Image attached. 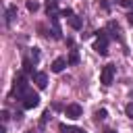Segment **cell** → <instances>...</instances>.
<instances>
[{"mask_svg": "<svg viewBox=\"0 0 133 133\" xmlns=\"http://www.w3.org/2000/svg\"><path fill=\"white\" fill-rule=\"evenodd\" d=\"M39 8V4L35 2V0H27V10H31V12H35Z\"/></svg>", "mask_w": 133, "mask_h": 133, "instance_id": "obj_16", "label": "cell"}, {"mask_svg": "<svg viewBox=\"0 0 133 133\" xmlns=\"http://www.w3.org/2000/svg\"><path fill=\"white\" fill-rule=\"evenodd\" d=\"M31 60H33V62H37V60H39V50H37V48H33V50H31Z\"/></svg>", "mask_w": 133, "mask_h": 133, "instance_id": "obj_18", "label": "cell"}, {"mask_svg": "<svg viewBox=\"0 0 133 133\" xmlns=\"http://www.w3.org/2000/svg\"><path fill=\"white\" fill-rule=\"evenodd\" d=\"M69 25L73 27V29H81V25H83V21L77 17V15H71L69 17Z\"/></svg>", "mask_w": 133, "mask_h": 133, "instance_id": "obj_10", "label": "cell"}, {"mask_svg": "<svg viewBox=\"0 0 133 133\" xmlns=\"http://www.w3.org/2000/svg\"><path fill=\"white\" fill-rule=\"evenodd\" d=\"M112 79H114V66H112V64H106V66H102L100 81H102L104 85H110V83H112Z\"/></svg>", "mask_w": 133, "mask_h": 133, "instance_id": "obj_4", "label": "cell"}, {"mask_svg": "<svg viewBox=\"0 0 133 133\" xmlns=\"http://www.w3.org/2000/svg\"><path fill=\"white\" fill-rule=\"evenodd\" d=\"M75 133H85V131L83 129H75Z\"/></svg>", "mask_w": 133, "mask_h": 133, "instance_id": "obj_25", "label": "cell"}, {"mask_svg": "<svg viewBox=\"0 0 133 133\" xmlns=\"http://www.w3.org/2000/svg\"><path fill=\"white\" fill-rule=\"evenodd\" d=\"M62 15H64V17H66V19H69V17H71V15H73V10H71V8H64V10H62Z\"/></svg>", "mask_w": 133, "mask_h": 133, "instance_id": "obj_19", "label": "cell"}, {"mask_svg": "<svg viewBox=\"0 0 133 133\" xmlns=\"http://www.w3.org/2000/svg\"><path fill=\"white\" fill-rule=\"evenodd\" d=\"M6 121H8V112L4 110V112H2V123H6Z\"/></svg>", "mask_w": 133, "mask_h": 133, "instance_id": "obj_22", "label": "cell"}, {"mask_svg": "<svg viewBox=\"0 0 133 133\" xmlns=\"http://www.w3.org/2000/svg\"><path fill=\"white\" fill-rule=\"evenodd\" d=\"M125 112H127V116H129V118H133V102H129V104L125 106Z\"/></svg>", "mask_w": 133, "mask_h": 133, "instance_id": "obj_17", "label": "cell"}, {"mask_svg": "<svg viewBox=\"0 0 133 133\" xmlns=\"http://www.w3.org/2000/svg\"><path fill=\"white\" fill-rule=\"evenodd\" d=\"M69 62H71V64H77V62H79V54H77V50H71V54H69Z\"/></svg>", "mask_w": 133, "mask_h": 133, "instance_id": "obj_15", "label": "cell"}, {"mask_svg": "<svg viewBox=\"0 0 133 133\" xmlns=\"http://www.w3.org/2000/svg\"><path fill=\"white\" fill-rule=\"evenodd\" d=\"M108 31H110V35H112L114 39H121V35H118V33H121V29H118V25H116L114 21H110V23H108Z\"/></svg>", "mask_w": 133, "mask_h": 133, "instance_id": "obj_9", "label": "cell"}, {"mask_svg": "<svg viewBox=\"0 0 133 133\" xmlns=\"http://www.w3.org/2000/svg\"><path fill=\"white\" fill-rule=\"evenodd\" d=\"M33 83H35L39 89H44V87L48 85V75H46V73H35V75H33Z\"/></svg>", "mask_w": 133, "mask_h": 133, "instance_id": "obj_6", "label": "cell"}, {"mask_svg": "<svg viewBox=\"0 0 133 133\" xmlns=\"http://www.w3.org/2000/svg\"><path fill=\"white\" fill-rule=\"evenodd\" d=\"M15 17H17V6H8V8H6V23L10 25V23L15 21Z\"/></svg>", "mask_w": 133, "mask_h": 133, "instance_id": "obj_11", "label": "cell"}, {"mask_svg": "<svg viewBox=\"0 0 133 133\" xmlns=\"http://www.w3.org/2000/svg\"><path fill=\"white\" fill-rule=\"evenodd\" d=\"M48 118H50V112H48V110H46V112H44V114H42V123H46V121H48Z\"/></svg>", "mask_w": 133, "mask_h": 133, "instance_id": "obj_20", "label": "cell"}, {"mask_svg": "<svg viewBox=\"0 0 133 133\" xmlns=\"http://www.w3.org/2000/svg\"><path fill=\"white\" fill-rule=\"evenodd\" d=\"M127 21H129V23L133 25V12H129V15H127Z\"/></svg>", "mask_w": 133, "mask_h": 133, "instance_id": "obj_23", "label": "cell"}, {"mask_svg": "<svg viewBox=\"0 0 133 133\" xmlns=\"http://www.w3.org/2000/svg\"><path fill=\"white\" fill-rule=\"evenodd\" d=\"M81 112H83V108H81L79 104H69V106L64 108V114H66L69 118H79Z\"/></svg>", "mask_w": 133, "mask_h": 133, "instance_id": "obj_5", "label": "cell"}, {"mask_svg": "<svg viewBox=\"0 0 133 133\" xmlns=\"http://www.w3.org/2000/svg\"><path fill=\"white\" fill-rule=\"evenodd\" d=\"M64 66H66V60H64V58H56V60L52 62V66H50V69H52L54 73H60Z\"/></svg>", "mask_w": 133, "mask_h": 133, "instance_id": "obj_8", "label": "cell"}, {"mask_svg": "<svg viewBox=\"0 0 133 133\" xmlns=\"http://www.w3.org/2000/svg\"><path fill=\"white\" fill-rule=\"evenodd\" d=\"M58 131H60V133H75V127H71V125H64V123H60V125H58Z\"/></svg>", "mask_w": 133, "mask_h": 133, "instance_id": "obj_14", "label": "cell"}, {"mask_svg": "<svg viewBox=\"0 0 133 133\" xmlns=\"http://www.w3.org/2000/svg\"><path fill=\"white\" fill-rule=\"evenodd\" d=\"M102 133H116V131H112V129H104Z\"/></svg>", "mask_w": 133, "mask_h": 133, "instance_id": "obj_24", "label": "cell"}, {"mask_svg": "<svg viewBox=\"0 0 133 133\" xmlns=\"http://www.w3.org/2000/svg\"><path fill=\"white\" fill-rule=\"evenodd\" d=\"M106 116H108V110H106V108H100V110H96V112H94V118H96V123L104 121Z\"/></svg>", "mask_w": 133, "mask_h": 133, "instance_id": "obj_13", "label": "cell"}, {"mask_svg": "<svg viewBox=\"0 0 133 133\" xmlns=\"http://www.w3.org/2000/svg\"><path fill=\"white\" fill-rule=\"evenodd\" d=\"M21 118H23V112L17 110V112H15V121H21Z\"/></svg>", "mask_w": 133, "mask_h": 133, "instance_id": "obj_21", "label": "cell"}, {"mask_svg": "<svg viewBox=\"0 0 133 133\" xmlns=\"http://www.w3.org/2000/svg\"><path fill=\"white\" fill-rule=\"evenodd\" d=\"M94 50L98 54H102V56L108 52V35H106V31H98V42H96Z\"/></svg>", "mask_w": 133, "mask_h": 133, "instance_id": "obj_2", "label": "cell"}, {"mask_svg": "<svg viewBox=\"0 0 133 133\" xmlns=\"http://www.w3.org/2000/svg\"><path fill=\"white\" fill-rule=\"evenodd\" d=\"M25 91H27V79H25L23 75H19V77L15 79V87H12V94H10V98H12V96H17V98H23V96H25Z\"/></svg>", "mask_w": 133, "mask_h": 133, "instance_id": "obj_1", "label": "cell"}, {"mask_svg": "<svg viewBox=\"0 0 133 133\" xmlns=\"http://www.w3.org/2000/svg\"><path fill=\"white\" fill-rule=\"evenodd\" d=\"M21 100H23V108H35V106L39 104V96H37L35 91H31V89H27Z\"/></svg>", "mask_w": 133, "mask_h": 133, "instance_id": "obj_3", "label": "cell"}, {"mask_svg": "<svg viewBox=\"0 0 133 133\" xmlns=\"http://www.w3.org/2000/svg\"><path fill=\"white\" fill-rule=\"evenodd\" d=\"M33 64H35V62H33L31 58H25V60H23V71H25V73H31V75H35V73H33Z\"/></svg>", "mask_w": 133, "mask_h": 133, "instance_id": "obj_12", "label": "cell"}, {"mask_svg": "<svg viewBox=\"0 0 133 133\" xmlns=\"http://www.w3.org/2000/svg\"><path fill=\"white\" fill-rule=\"evenodd\" d=\"M46 10H48V17H58L56 0H46Z\"/></svg>", "mask_w": 133, "mask_h": 133, "instance_id": "obj_7", "label": "cell"}]
</instances>
